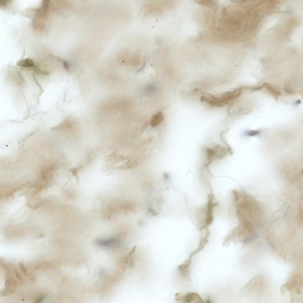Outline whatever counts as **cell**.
<instances>
[{"label":"cell","instance_id":"cell-3","mask_svg":"<svg viewBox=\"0 0 303 303\" xmlns=\"http://www.w3.org/2000/svg\"><path fill=\"white\" fill-rule=\"evenodd\" d=\"M175 300L182 302L203 303V300L198 294L194 292L186 294L178 293L175 294Z\"/></svg>","mask_w":303,"mask_h":303},{"label":"cell","instance_id":"cell-6","mask_svg":"<svg viewBox=\"0 0 303 303\" xmlns=\"http://www.w3.org/2000/svg\"><path fill=\"white\" fill-rule=\"evenodd\" d=\"M164 119V116L161 112H158L154 114L150 120L151 126L152 127L157 126L161 123Z\"/></svg>","mask_w":303,"mask_h":303},{"label":"cell","instance_id":"cell-12","mask_svg":"<svg viewBox=\"0 0 303 303\" xmlns=\"http://www.w3.org/2000/svg\"><path fill=\"white\" fill-rule=\"evenodd\" d=\"M44 298V297L43 295H41L37 299L35 302L41 303L43 300Z\"/></svg>","mask_w":303,"mask_h":303},{"label":"cell","instance_id":"cell-8","mask_svg":"<svg viewBox=\"0 0 303 303\" xmlns=\"http://www.w3.org/2000/svg\"><path fill=\"white\" fill-rule=\"evenodd\" d=\"M17 65L25 68H30L34 65L33 61L29 58H27L20 60L17 63Z\"/></svg>","mask_w":303,"mask_h":303},{"label":"cell","instance_id":"cell-5","mask_svg":"<svg viewBox=\"0 0 303 303\" xmlns=\"http://www.w3.org/2000/svg\"><path fill=\"white\" fill-rule=\"evenodd\" d=\"M118 242V240L114 238H108L98 239L95 241V244L98 246L108 247L116 244Z\"/></svg>","mask_w":303,"mask_h":303},{"label":"cell","instance_id":"cell-11","mask_svg":"<svg viewBox=\"0 0 303 303\" xmlns=\"http://www.w3.org/2000/svg\"><path fill=\"white\" fill-rule=\"evenodd\" d=\"M20 270L22 271V272L24 273L25 275H27V272L26 269L24 267V265L23 263H20Z\"/></svg>","mask_w":303,"mask_h":303},{"label":"cell","instance_id":"cell-9","mask_svg":"<svg viewBox=\"0 0 303 303\" xmlns=\"http://www.w3.org/2000/svg\"><path fill=\"white\" fill-rule=\"evenodd\" d=\"M263 85L270 92L273 94L274 96H276L281 95V93L280 91L274 88L268 83H264Z\"/></svg>","mask_w":303,"mask_h":303},{"label":"cell","instance_id":"cell-1","mask_svg":"<svg viewBox=\"0 0 303 303\" xmlns=\"http://www.w3.org/2000/svg\"><path fill=\"white\" fill-rule=\"evenodd\" d=\"M238 194V212L240 225L239 238L249 242L255 238L260 224L262 210L256 199L245 192Z\"/></svg>","mask_w":303,"mask_h":303},{"label":"cell","instance_id":"cell-2","mask_svg":"<svg viewBox=\"0 0 303 303\" xmlns=\"http://www.w3.org/2000/svg\"><path fill=\"white\" fill-rule=\"evenodd\" d=\"M178 1H150L145 3L140 11L142 17H159L174 9L178 5Z\"/></svg>","mask_w":303,"mask_h":303},{"label":"cell","instance_id":"cell-10","mask_svg":"<svg viewBox=\"0 0 303 303\" xmlns=\"http://www.w3.org/2000/svg\"><path fill=\"white\" fill-rule=\"evenodd\" d=\"M259 130H252L247 131L246 133L247 135L249 136H254L260 133Z\"/></svg>","mask_w":303,"mask_h":303},{"label":"cell","instance_id":"cell-13","mask_svg":"<svg viewBox=\"0 0 303 303\" xmlns=\"http://www.w3.org/2000/svg\"><path fill=\"white\" fill-rule=\"evenodd\" d=\"M15 273L16 276L17 277V278H18L20 280H21V276L19 275V273L16 271H15Z\"/></svg>","mask_w":303,"mask_h":303},{"label":"cell","instance_id":"cell-7","mask_svg":"<svg viewBox=\"0 0 303 303\" xmlns=\"http://www.w3.org/2000/svg\"><path fill=\"white\" fill-rule=\"evenodd\" d=\"M191 263V262L187 260L183 264L178 266V269L183 276L186 277L188 275Z\"/></svg>","mask_w":303,"mask_h":303},{"label":"cell","instance_id":"cell-14","mask_svg":"<svg viewBox=\"0 0 303 303\" xmlns=\"http://www.w3.org/2000/svg\"><path fill=\"white\" fill-rule=\"evenodd\" d=\"M164 176L165 179H168L169 178V175L167 173H164Z\"/></svg>","mask_w":303,"mask_h":303},{"label":"cell","instance_id":"cell-4","mask_svg":"<svg viewBox=\"0 0 303 303\" xmlns=\"http://www.w3.org/2000/svg\"><path fill=\"white\" fill-rule=\"evenodd\" d=\"M242 91L240 89H237L233 91H228L223 94L221 98L223 103L225 105L238 97Z\"/></svg>","mask_w":303,"mask_h":303}]
</instances>
